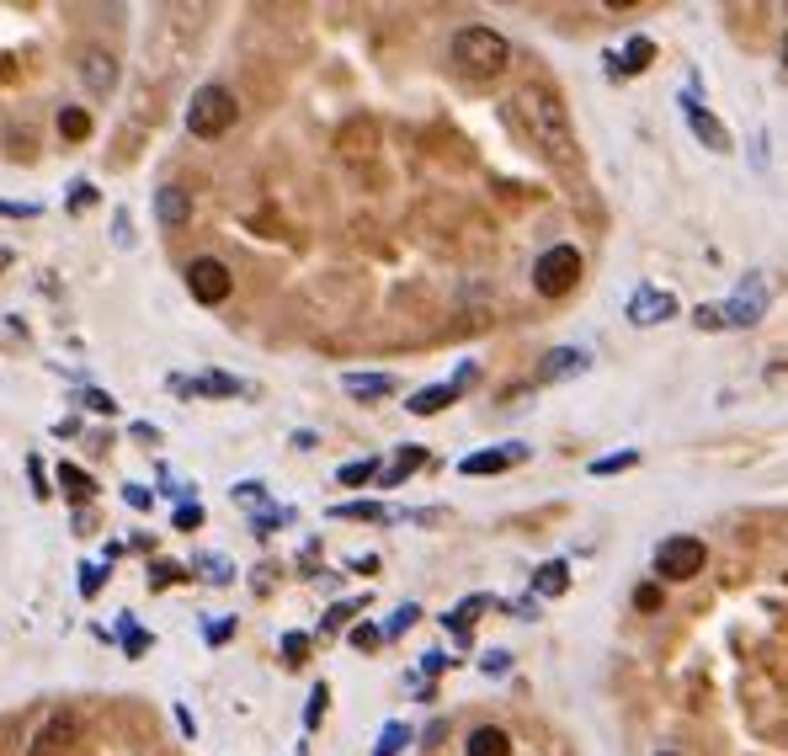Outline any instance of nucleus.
<instances>
[{"instance_id": "39448f33", "label": "nucleus", "mask_w": 788, "mask_h": 756, "mask_svg": "<svg viewBox=\"0 0 788 756\" xmlns=\"http://www.w3.org/2000/svg\"><path fill=\"white\" fill-rule=\"evenodd\" d=\"M656 570H661L666 581H693L704 570V538H687V533L666 538L661 549H656Z\"/></svg>"}, {"instance_id": "4468645a", "label": "nucleus", "mask_w": 788, "mask_h": 756, "mask_svg": "<svg viewBox=\"0 0 788 756\" xmlns=\"http://www.w3.org/2000/svg\"><path fill=\"white\" fill-rule=\"evenodd\" d=\"M571 373H586V352H581V347H554V352L543 358V368H539L543 384H554V379H571Z\"/></svg>"}, {"instance_id": "dca6fc26", "label": "nucleus", "mask_w": 788, "mask_h": 756, "mask_svg": "<svg viewBox=\"0 0 788 756\" xmlns=\"http://www.w3.org/2000/svg\"><path fill=\"white\" fill-rule=\"evenodd\" d=\"M341 389L352 399H384V395H395V379L389 373H346Z\"/></svg>"}, {"instance_id": "aec40b11", "label": "nucleus", "mask_w": 788, "mask_h": 756, "mask_svg": "<svg viewBox=\"0 0 788 756\" xmlns=\"http://www.w3.org/2000/svg\"><path fill=\"white\" fill-rule=\"evenodd\" d=\"M650 59H656V43H650V38H634L628 48H623V59L613 54V75H619V70H623V75H634V70H645Z\"/></svg>"}, {"instance_id": "c85d7f7f", "label": "nucleus", "mask_w": 788, "mask_h": 756, "mask_svg": "<svg viewBox=\"0 0 788 756\" xmlns=\"http://www.w3.org/2000/svg\"><path fill=\"white\" fill-rule=\"evenodd\" d=\"M415 618H421V607H415V602H405V607H400V613H395V618H389V629H384V639L405 635V629H411Z\"/></svg>"}, {"instance_id": "a211bd4d", "label": "nucleus", "mask_w": 788, "mask_h": 756, "mask_svg": "<svg viewBox=\"0 0 788 756\" xmlns=\"http://www.w3.org/2000/svg\"><path fill=\"white\" fill-rule=\"evenodd\" d=\"M565 586H571V565H565V559H549V565L533 570V592H539V597H560Z\"/></svg>"}, {"instance_id": "2f4dec72", "label": "nucleus", "mask_w": 788, "mask_h": 756, "mask_svg": "<svg viewBox=\"0 0 788 756\" xmlns=\"http://www.w3.org/2000/svg\"><path fill=\"white\" fill-rule=\"evenodd\" d=\"M693 325H698V330H725V319H719V304H698Z\"/></svg>"}, {"instance_id": "f03ea898", "label": "nucleus", "mask_w": 788, "mask_h": 756, "mask_svg": "<svg viewBox=\"0 0 788 756\" xmlns=\"http://www.w3.org/2000/svg\"><path fill=\"white\" fill-rule=\"evenodd\" d=\"M454 65L463 75L491 80L511 65V43L501 38L496 27H458L454 33Z\"/></svg>"}, {"instance_id": "e433bc0d", "label": "nucleus", "mask_w": 788, "mask_h": 756, "mask_svg": "<svg viewBox=\"0 0 788 756\" xmlns=\"http://www.w3.org/2000/svg\"><path fill=\"white\" fill-rule=\"evenodd\" d=\"M634 607H639V613H656V607H661V586H639V592H634Z\"/></svg>"}, {"instance_id": "4c0bfd02", "label": "nucleus", "mask_w": 788, "mask_h": 756, "mask_svg": "<svg viewBox=\"0 0 788 756\" xmlns=\"http://www.w3.org/2000/svg\"><path fill=\"white\" fill-rule=\"evenodd\" d=\"M378 639H384V629H374V624H363V629H352V644H357V650H374Z\"/></svg>"}, {"instance_id": "423d86ee", "label": "nucleus", "mask_w": 788, "mask_h": 756, "mask_svg": "<svg viewBox=\"0 0 788 756\" xmlns=\"http://www.w3.org/2000/svg\"><path fill=\"white\" fill-rule=\"evenodd\" d=\"M81 741V719L70 714V709H54V714L43 719L38 730H33V741H27V756H64L70 746Z\"/></svg>"}, {"instance_id": "49530a36", "label": "nucleus", "mask_w": 788, "mask_h": 756, "mask_svg": "<svg viewBox=\"0 0 788 756\" xmlns=\"http://www.w3.org/2000/svg\"><path fill=\"white\" fill-rule=\"evenodd\" d=\"M0 213H5V219H33V208H27V202H0Z\"/></svg>"}, {"instance_id": "393cba45", "label": "nucleus", "mask_w": 788, "mask_h": 756, "mask_svg": "<svg viewBox=\"0 0 788 756\" xmlns=\"http://www.w3.org/2000/svg\"><path fill=\"white\" fill-rule=\"evenodd\" d=\"M59 133H64V139H85V133H91V113H85V107H64V113H59Z\"/></svg>"}, {"instance_id": "9d476101", "label": "nucleus", "mask_w": 788, "mask_h": 756, "mask_svg": "<svg viewBox=\"0 0 788 756\" xmlns=\"http://www.w3.org/2000/svg\"><path fill=\"white\" fill-rule=\"evenodd\" d=\"M671 315H677V299H671L666 288H650V282H645V288L628 299V319H634V325H661V319H671Z\"/></svg>"}, {"instance_id": "79ce46f5", "label": "nucleus", "mask_w": 788, "mask_h": 756, "mask_svg": "<svg viewBox=\"0 0 788 756\" xmlns=\"http://www.w3.org/2000/svg\"><path fill=\"white\" fill-rule=\"evenodd\" d=\"M113 240H118V245H133V224H128V213L113 219Z\"/></svg>"}, {"instance_id": "7c9ffc66", "label": "nucleus", "mask_w": 788, "mask_h": 756, "mask_svg": "<svg viewBox=\"0 0 788 756\" xmlns=\"http://www.w3.org/2000/svg\"><path fill=\"white\" fill-rule=\"evenodd\" d=\"M81 405H91L96 416H113V410H118V399H113V395H102V389H85V395H81Z\"/></svg>"}, {"instance_id": "412c9836", "label": "nucleus", "mask_w": 788, "mask_h": 756, "mask_svg": "<svg viewBox=\"0 0 788 756\" xmlns=\"http://www.w3.org/2000/svg\"><path fill=\"white\" fill-rule=\"evenodd\" d=\"M421 464H426V447H400V458L384 469V490H395V485H400L405 475H415Z\"/></svg>"}, {"instance_id": "2eb2a0df", "label": "nucleus", "mask_w": 788, "mask_h": 756, "mask_svg": "<svg viewBox=\"0 0 788 756\" xmlns=\"http://www.w3.org/2000/svg\"><path fill=\"white\" fill-rule=\"evenodd\" d=\"M463 756H511V735H506L501 724H480V730L469 735Z\"/></svg>"}, {"instance_id": "20e7f679", "label": "nucleus", "mask_w": 788, "mask_h": 756, "mask_svg": "<svg viewBox=\"0 0 788 756\" xmlns=\"http://www.w3.org/2000/svg\"><path fill=\"white\" fill-rule=\"evenodd\" d=\"M576 282H581V251L576 245H549L539 256V267H533V288L543 299H565Z\"/></svg>"}, {"instance_id": "7ed1b4c3", "label": "nucleus", "mask_w": 788, "mask_h": 756, "mask_svg": "<svg viewBox=\"0 0 788 756\" xmlns=\"http://www.w3.org/2000/svg\"><path fill=\"white\" fill-rule=\"evenodd\" d=\"M240 118V107H235V91H224V85H203L198 96H192V107H187V133L192 139H219V133H230Z\"/></svg>"}, {"instance_id": "b1692460", "label": "nucleus", "mask_w": 788, "mask_h": 756, "mask_svg": "<svg viewBox=\"0 0 788 756\" xmlns=\"http://www.w3.org/2000/svg\"><path fill=\"white\" fill-rule=\"evenodd\" d=\"M331 517H352V522H384V517H389V507H378V501H346V507H336Z\"/></svg>"}, {"instance_id": "9b49d317", "label": "nucleus", "mask_w": 788, "mask_h": 756, "mask_svg": "<svg viewBox=\"0 0 788 756\" xmlns=\"http://www.w3.org/2000/svg\"><path fill=\"white\" fill-rule=\"evenodd\" d=\"M528 458V447L522 442H506V447H491V453H469L458 469L463 475H501V469H511V464H522Z\"/></svg>"}, {"instance_id": "ea45409f", "label": "nucleus", "mask_w": 788, "mask_h": 756, "mask_svg": "<svg viewBox=\"0 0 788 756\" xmlns=\"http://www.w3.org/2000/svg\"><path fill=\"white\" fill-rule=\"evenodd\" d=\"M124 644L133 650V655H139V650H150V635H144V629H133V624L124 618Z\"/></svg>"}, {"instance_id": "6e6552de", "label": "nucleus", "mask_w": 788, "mask_h": 756, "mask_svg": "<svg viewBox=\"0 0 788 756\" xmlns=\"http://www.w3.org/2000/svg\"><path fill=\"white\" fill-rule=\"evenodd\" d=\"M762 315H767V282H762V278H746V288H741L730 304H719V319H725V325H736V330L756 325Z\"/></svg>"}, {"instance_id": "de8ad7c7", "label": "nucleus", "mask_w": 788, "mask_h": 756, "mask_svg": "<svg viewBox=\"0 0 788 756\" xmlns=\"http://www.w3.org/2000/svg\"><path fill=\"white\" fill-rule=\"evenodd\" d=\"M166 581H181V570L176 565H155V586H166Z\"/></svg>"}, {"instance_id": "4be33fe9", "label": "nucleus", "mask_w": 788, "mask_h": 756, "mask_svg": "<svg viewBox=\"0 0 788 756\" xmlns=\"http://www.w3.org/2000/svg\"><path fill=\"white\" fill-rule=\"evenodd\" d=\"M480 607H491V597H469L463 607H454V613H448L443 624H448V629H454L458 639H469V629H474V613H480Z\"/></svg>"}, {"instance_id": "a19ab883", "label": "nucleus", "mask_w": 788, "mask_h": 756, "mask_svg": "<svg viewBox=\"0 0 788 756\" xmlns=\"http://www.w3.org/2000/svg\"><path fill=\"white\" fill-rule=\"evenodd\" d=\"M480 666H485V672H491V677H501V672H506V666H511V655H506V650H491V655H485V661H480Z\"/></svg>"}, {"instance_id": "09e8293b", "label": "nucleus", "mask_w": 788, "mask_h": 756, "mask_svg": "<svg viewBox=\"0 0 788 756\" xmlns=\"http://www.w3.org/2000/svg\"><path fill=\"white\" fill-rule=\"evenodd\" d=\"M5 267H11V251H5V245H0V272H5Z\"/></svg>"}, {"instance_id": "3c124183", "label": "nucleus", "mask_w": 788, "mask_h": 756, "mask_svg": "<svg viewBox=\"0 0 788 756\" xmlns=\"http://www.w3.org/2000/svg\"><path fill=\"white\" fill-rule=\"evenodd\" d=\"M661 756H677V752H661Z\"/></svg>"}, {"instance_id": "72a5a7b5", "label": "nucleus", "mask_w": 788, "mask_h": 756, "mask_svg": "<svg viewBox=\"0 0 788 756\" xmlns=\"http://www.w3.org/2000/svg\"><path fill=\"white\" fill-rule=\"evenodd\" d=\"M198 570H208V581H230V559L203 555V559H198Z\"/></svg>"}, {"instance_id": "a878e982", "label": "nucleus", "mask_w": 788, "mask_h": 756, "mask_svg": "<svg viewBox=\"0 0 788 756\" xmlns=\"http://www.w3.org/2000/svg\"><path fill=\"white\" fill-rule=\"evenodd\" d=\"M634 464H639V453H634V447H623V453L597 458V464H591V475H619V469H634Z\"/></svg>"}, {"instance_id": "ddd939ff", "label": "nucleus", "mask_w": 788, "mask_h": 756, "mask_svg": "<svg viewBox=\"0 0 788 756\" xmlns=\"http://www.w3.org/2000/svg\"><path fill=\"white\" fill-rule=\"evenodd\" d=\"M155 219H161L166 230H181V224L192 219V198H187L181 187H161V193H155Z\"/></svg>"}, {"instance_id": "5701e85b", "label": "nucleus", "mask_w": 788, "mask_h": 756, "mask_svg": "<svg viewBox=\"0 0 788 756\" xmlns=\"http://www.w3.org/2000/svg\"><path fill=\"white\" fill-rule=\"evenodd\" d=\"M411 746V724H384V735H378L374 756H400Z\"/></svg>"}, {"instance_id": "58836bf2", "label": "nucleus", "mask_w": 788, "mask_h": 756, "mask_svg": "<svg viewBox=\"0 0 788 756\" xmlns=\"http://www.w3.org/2000/svg\"><path fill=\"white\" fill-rule=\"evenodd\" d=\"M357 607H363V602H341V607H331V613H326V629H341V624H346Z\"/></svg>"}, {"instance_id": "0eeeda50", "label": "nucleus", "mask_w": 788, "mask_h": 756, "mask_svg": "<svg viewBox=\"0 0 788 756\" xmlns=\"http://www.w3.org/2000/svg\"><path fill=\"white\" fill-rule=\"evenodd\" d=\"M187 288H192V299L198 304H224L230 299V288H235V278H230V267L219 261V256H198L192 267H187Z\"/></svg>"}, {"instance_id": "37998d69", "label": "nucleus", "mask_w": 788, "mask_h": 756, "mask_svg": "<svg viewBox=\"0 0 788 756\" xmlns=\"http://www.w3.org/2000/svg\"><path fill=\"white\" fill-rule=\"evenodd\" d=\"M81 592H85V597H96V592H102V570H81Z\"/></svg>"}, {"instance_id": "cd10ccee", "label": "nucleus", "mask_w": 788, "mask_h": 756, "mask_svg": "<svg viewBox=\"0 0 788 756\" xmlns=\"http://www.w3.org/2000/svg\"><path fill=\"white\" fill-rule=\"evenodd\" d=\"M326 703H331V687H326V682H320V687H315V693H309V709H304V724H309V730H315V724H320V719H326Z\"/></svg>"}, {"instance_id": "c9c22d12", "label": "nucleus", "mask_w": 788, "mask_h": 756, "mask_svg": "<svg viewBox=\"0 0 788 756\" xmlns=\"http://www.w3.org/2000/svg\"><path fill=\"white\" fill-rule=\"evenodd\" d=\"M27 475H33V496H38V501H48L54 490H48V475H43V464H38V458H27Z\"/></svg>"}, {"instance_id": "f257e3e1", "label": "nucleus", "mask_w": 788, "mask_h": 756, "mask_svg": "<svg viewBox=\"0 0 788 756\" xmlns=\"http://www.w3.org/2000/svg\"><path fill=\"white\" fill-rule=\"evenodd\" d=\"M517 118H522V128L533 133V144L543 150L549 165H560V171L576 165V128H571V113H565L560 91H549V85H522V91H517Z\"/></svg>"}, {"instance_id": "bb28decb", "label": "nucleus", "mask_w": 788, "mask_h": 756, "mask_svg": "<svg viewBox=\"0 0 788 756\" xmlns=\"http://www.w3.org/2000/svg\"><path fill=\"white\" fill-rule=\"evenodd\" d=\"M378 475V458H357V464H346V469H341V485H368V479Z\"/></svg>"}, {"instance_id": "473e14b6", "label": "nucleus", "mask_w": 788, "mask_h": 756, "mask_svg": "<svg viewBox=\"0 0 788 756\" xmlns=\"http://www.w3.org/2000/svg\"><path fill=\"white\" fill-rule=\"evenodd\" d=\"M283 655H289L293 666H298V661L309 655V635H283Z\"/></svg>"}, {"instance_id": "f3484780", "label": "nucleus", "mask_w": 788, "mask_h": 756, "mask_svg": "<svg viewBox=\"0 0 788 756\" xmlns=\"http://www.w3.org/2000/svg\"><path fill=\"white\" fill-rule=\"evenodd\" d=\"M454 399H458V384H432V389H415L405 410H411V416H437V410L454 405Z\"/></svg>"}, {"instance_id": "f704fd0d", "label": "nucleus", "mask_w": 788, "mask_h": 756, "mask_svg": "<svg viewBox=\"0 0 788 756\" xmlns=\"http://www.w3.org/2000/svg\"><path fill=\"white\" fill-rule=\"evenodd\" d=\"M91 202H96V187H91V182H75V187H70V208L81 213V208H91Z\"/></svg>"}, {"instance_id": "c756f323", "label": "nucleus", "mask_w": 788, "mask_h": 756, "mask_svg": "<svg viewBox=\"0 0 788 756\" xmlns=\"http://www.w3.org/2000/svg\"><path fill=\"white\" fill-rule=\"evenodd\" d=\"M59 485H70L75 496H91V479H85L75 464H59Z\"/></svg>"}, {"instance_id": "6ab92c4d", "label": "nucleus", "mask_w": 788, "mask_h": 756, "mask_svg": "<svg viewBox=\"0 0 788 756\" xmlns=\"http://www.w3.org/2000/svg\"><path fill=\"white\" fill-rule=\"evenodd\" d=\"M170 384H176V389H192V395H240V389H246V384L230 379V373H203V379H192V384H187V379H170Z\"/></svg>"}, {"instance_id": "1a4fd4ad", "label": "nucleus", "mask_w": 788, "mask_h": 756, "mask_svg": "<svg viewBox=\"0 0 788 756\" xmlns=\"http://www.w3.org/2000/svg\"><path fill=\"white\" fill-rule=\"evenodd\" d=\"M682 113H687V128H693V133L704 139V144L714 150V155H730V128H725V123L714 118V113H708V107L698 102V96H693V91L682 96Z\"/></svg>"}, {"instance_id": "f8f14e48", "label": "nucleus", "mask_w": 788, "mask_h": 756, "mask_svg": "<svg viewBox=\"0 0 788 756\" xmlns=\"http://www.w3.org/2000/svg\"><path fill=\"white\" fill-rule=\"evenodd\" d=\"M81 80H85V91L107 96V91L118 85V59H113V54H102V48H85V54H81Z\"/></svg>"}, {"instance_id": "a18cd8bd", "label": "nucleus", "mask_w": 788, "mask_h": 756, "mask_svg": "<svg viewBox=\"0 0 788 756\" xmlns=\"http://www.w3.org/2000/svg\"><path fill=\"white\" fill-rule=\"evenodd\" d=\"M198 522H203L198 507H181V512H176V527H198Z\"/></svg>"}, {"instance_id": "8fccbe9b", "label": "nucleus", "mask_w": 788, "mask_h": 756, "mask_svg": "<svg viewBox=\"0 0 788 756\" xmlns=\"http://www.w3.org/2000/svg\"><path fill=\"white\" fill-rule=\"evenodd\" d=\"M784 65H788V38H784Z\"/></svg>"}, {"instance_id": "c03bdc74", "label": "nucleus", "mask_w": 788, "mask_h": 756, "mask_svg": "<svg viewBox=\"0 0 788 756\" xmlns=\"http://www.w3.org/2000/svg\"><path fill=\"white\" fill-rule=\"evenodd\" d=\"M124 496H128V507H139V512H144V507H150V490H144V485H128Z\"/></svg>"}]
</instances>
